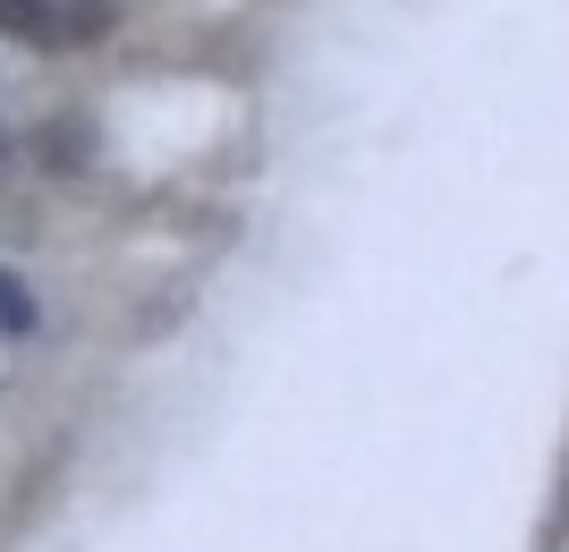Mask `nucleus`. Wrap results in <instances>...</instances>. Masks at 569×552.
<instances>
[{
  "instance_id": "2",
  "label": "nucleus",
  "mask_w": 569,
  "mask_h": 552,
  "mask_svg": "<svg viewBox=\"0 0 569 552\" xmlns=\"http://www.w3.org/2000/svg\"><path fill=\"white\" fill-rule=\"evenodd\" d=\"M0 26H9V34H34V43H51V9H43V0H0Z\"/></svg>"
},
{
  "instance_id": "1",
  "label": "nucleus",
  "mask_w": 569,
  "mask_h": 552,
  "mask_svg": "<svg viewBox=\"0 0 569 552\" xmlns=\"http://www.w3.org/2000/svg\"><path fill=\"white\" fill-rule=\"evenodd\" d=\"M9 332H34V298H26V281L9 264H0V340Z\"/></svg>"
}]
</instances>
